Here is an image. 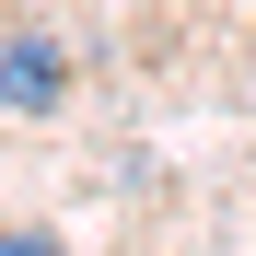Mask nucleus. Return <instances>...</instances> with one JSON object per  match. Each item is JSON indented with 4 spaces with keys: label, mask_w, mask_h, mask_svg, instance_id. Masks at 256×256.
I'll list each match as a JSON object with an SVG mask.
<instances>
[{
    "label": "nucleus",
    "mask_w": 256,
    "mask_h": 256,
    "mask_svg": "<svg viewBox=\"0 0 256 256\" xmlns=\"http://www.w3.org/2000/svg\"><path fill=\"white\" fill-rule=\"evenodd\" d=\"M0 256H70V244H47V233H0Z\"/></svg>",
    "instance_id": "nucleus-2"
},
{
    "label": "nucleus",
    "mask_w": 256,
    "mask_h": 256,
    "mask_svg": "<svg viewBox=\"0 0 256 256\" xmlns=\"http://www.w3.org/2000/svg\"><path fill=\"white\" fill-rule=\"evenodd\" d=\"M70 94V47H47V35H0V105L12 116H47Z\"/></svg>",
    "instance_id": "nucleus-1"
}]
</instances>
